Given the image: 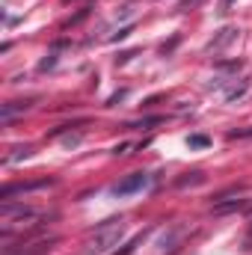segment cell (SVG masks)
Listing matches in <instances>:
<instances>
[{"label":"cell","mask_w":252,"mask_h":255,"mask_svg":"<svg viewBox=\"0 0 252 255\" xmlns=\"http://www.w3.org/2000/svg\"><path fill=\"white\" fill-rule=\"evenodd\" d=\"M127 226L122 217H116V220H107V223H101L89 238H86V255H104L110 253V250H116L119 244H122V238H125Z\"/></svg>","instance_id":"1"},{"label":"cell","mask_w":252,"mask_h":255,"mask_svg":"<svg viewBox=\"0 0 252 255\" xmlns=\"http://www.w3.org/2000/svg\"><path fill=\"white\" fill-rule=\"evenodd\" d=\"M145 184H148V172H130V175H125V178L113 187V193H116V196H130V193H139Z\"/></svg>","instance_id":"2"},{"label":"cell","mask_w":252,"mask_h":255,"mask_svg":"<svg viewBox=\"0 0 252 255\" xmlns=\"http://www.w3.org/2000/svg\"><path fill=\"white\" fill-rule=\"evenodd\" d=\"M241 208H247V199H238V202H217V214H229V211H241Z\"/></svg>","instance_id":"3"},{"label":"cell","mask_w":252,"mask_h":255,"mask_svg":"<svg viewBox=\"0 0 252 255\" xmlns=\"http://www.w3.org/2000/svg\"><path fill=\"white\" fill-rule=\"evenodd\" d=\"M187 145L190 148H205V145H211V139H208L205 133H193V136L187 139Z\"/></svg>","instance_id":"4"},{"label":"cell","mask_w":252,"mask_h":255,"mask_svg":"<svg viewBox=\"0 0 252 255\" xmlns=\"http://www.w3.org/2000/svg\"><path fill=\"white\" fill-rule=\"evenodd\" d=\"M205 175L202 172H187V178H178V187H187V184H202Z\"/></svg>","instance_id":"5"}]
</instances>
